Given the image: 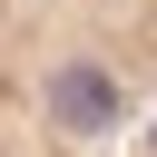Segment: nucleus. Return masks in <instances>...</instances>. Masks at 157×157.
I'll return each instance as SVG.
<instances>
[{
	"label": "nucleus",
	"mask_w": 157,
	"mask_h": 157,
	"mask_svg": "<svg viewBox=\"0 0 157 157\" xmlns=\"http://www.w3.org/2000/svg\"><path fill=\"white\" fill-rule=\"evenodd\" d=\"M0 157H49V147H0ZM98 157H157V118H147L137 137H118V147H98Z\"/></svg>",
	"instance_id": "2"
},
{
	"label": "nucleus",
	"mask_w": 157,
	"mask_h": 157,
	"mask_svg": "<svg viewBox=\"0 0 157 157\" xmlns=\"http://www.w3.org/2000/svg\"><path fill=\"white\" fill-rule=\"evenodd\" d=\"M157 118V0H0V147L98 157Z\"/></svg>",
	"instance_id": "1"
}]
</instances>
